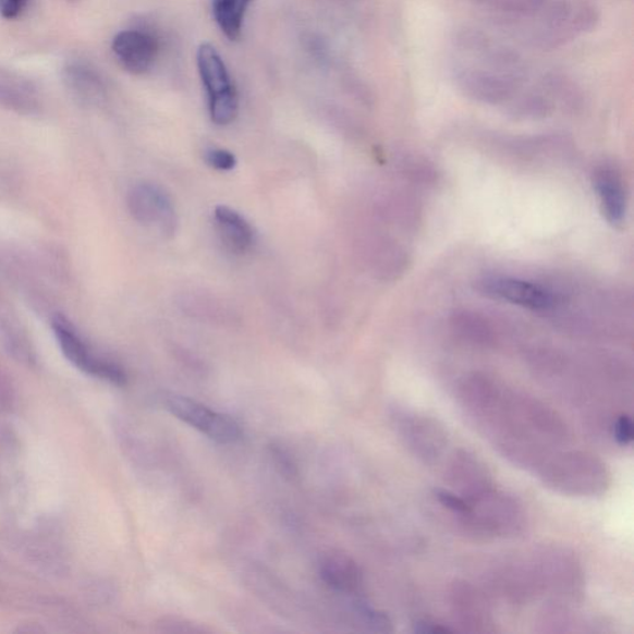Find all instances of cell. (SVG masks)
<instances>
[{
	"label": "cell",
	"instance_id": "277c9868",
	"mask_svg": "<svg viewBox=\"0 0 634 634\" xmlns=\"http://www.w3.org/2000/svg\"><path fill=\"white\" fill-rule=\"evenodd\" d=\"M461 520L468 528L493 537H513L525 527L522 505L495 488L471 501L468 513Z\"/></svg>",
	"mask_w": 634,
	"mask_h": 634
},
{
	"label": "cell",
	"instance_id": "6da1fadb",
	"mask_svg": "<svg viewBox=\"0 0 634 634\" xmlns=\"http://www.w3.org/2000/svg\"><path fill=\"white\" fill-rule=\"evenodd\" d=\"M538 473L551 490L574 497L601 496L611 485L606 464L582 451L554 452L538 467Z\"/></svg>",
	"mask_w": 634,
	"mask_h": 634
},
{
	"label": "cell",
	"instance_id": "ac0fdd59",
	"mask_svg": "<svg viewBox=\"0 0 634 634\" xmlns=\"http://www.w3.org/2000/svg\"><path fill=\"white\" fill-rule=\"evenodd\" d=\"M355 612L359 622L368 631L377 633H391L393 632V623L388 615L379 610L374 609L368 603L364 601L356 602Z\"/></svg>",
	"mask_w": 634,
	"mask_h": 634
},
{
	"label": "cell",
	"instance_id": "8992f818",
	"mask_svg": "<svg viewBox=\"0 0 634 634\" xmlns=\"http://www.w3.org/2000/svg\"><path fill=\"white\" fill-rule=\"evenodd\" d=\"M476 289L495 301L510 303L533 312H551L559 304V296L552 290L520 278L486 276L477 280Z\"/></svg>",
	"mask_w": 634,
	"mask_h": 634
},
{
	"label": "cell",
	"instance_id": "3957f363",
	"mask_svg": "<svg viewBox=\"0 0 634 634\" xmlns=\"http://www.w3.org/2000/svg\"><path fill=\"white\" fill-rule=\"evenodd\" d=\"M197 68L208 98L211 120L231 124L239 114V95L228 68L214 45L205 42L197 50Z\"/></svg>",
	"mask_w": 634,
	"mask_h": 634
},
{
	"label": "cell",
	"instance_id": "9c48e42d",
	"mask_svg": "<svg viewBox=\"0 0 634 634\" xmlns=\"http://www.w3.org/2000/svg\"><path fill=\"white\" fill-rule=\"evenodd\" d=\"M129 207L135 220L151 225L161 234L173 235L178 219L170 196L156 184L135 185L129 195Z\"/></svg>",
	"mask_w": 634,
	"mask_h": 634
},
{
	"label": "cell",
	"instance_id": "d6986e66",
	"mask_svg": "<svg viewBox=\"0 0 634 634\" xmlns=\"http://www.w3.org/2000/svg\"><path fill=\"white\" fill-rule=\"evenodd\" d=\"M612 434L619 446L627 447L633 441V422L630 415L621 414L612 425Z\"/></svg>",
	"mask_w": 634,
	"mask_h": 634
},
{
	"label": "cell",
	"instance_id": "7c38bea8",
	"mask_svg": "<svg viewBox=\"0 0 634 634\" xmlns=\"http://www.w3.org/2000/svg\"><path fill=\"white\" fill-rule=\"evenodd\" d=\"M112 49L126 71L142 75L153 68L159 47L156 38L148 33L125 31L115 36Z\"/></svg>",
	"mask_w": 634,
	"mask_h": 634
},
{
	"label": "cell",
	"instance_id": "603a6c76",
	"mask_svg": "<svg viewBox=\"0 0 634 634\" xmlns=\"http://www.w3.org/2000/svg\"><path fill=\"white\" fill-rule=\"evenodd\" d=\"M414 632L423 633V634L424 633H452V632H455V630H452V629L446 626V624H442V623L437 622V621L422 620V621L415 622Z\"/></svg>",
	"mask_w": 634,
	"mask_h": 634
},
{
	"label": "cell",
	"instance_id": "52a82bcc",
	"mask_svg": "<svg viewBox=\"0 0 634 634\" xmlns=\"http://www.w3.org/2000/svg\"><path fill=\"white\" fill-rule=\"evenodd\" d=\"M52 329L63 355L80 369L88 375L110 380L114 385H124L126 376L124 370L111 361L98 357L80 337L75 326L65 316L57 315L52 319Z\"/></svg>",
	"mask_w": 634,
	"mask_h": 634
},
{
	"label": "cell",
	"instance_id": "7402d4cb",
	"mask_svg": "<svg viewBox=\"0 0 634 634\" xmlns=\"http://www.w3.org/2000/svg\"><path fill=\"white\" fill-rule=\"evenodd\" d=\"M271 454L277 461V465L282 468V473L288 476H295L296 475V466L292 459L285 454V451L282 449L273 448L271 449Z\"/></svg>",
	"mask_w": 634,
	"mask_h": 634
},
{
	"label": "cell",
	"instance_id": "7a4b0ae2",
	"mask_svg": "<svg viewBox=\"0 0 634 634\" xmlns=\"http://www.w3.org/2000/svg\"><path fill=\"white\" fill-rule=\"evenodd\" d=\"M538 594L578 601L584 594V573L573 554L561 548H542L528 560Z\"/></svg>",
	"mask_w": 634,
	"mask_h": 634
},
{
	"label": "cell",
	"instance_id": "30bf717a",
	"mask_svg": "<svg viewBox=\"0 0 634 634\" xmlns=\"http://www.w3.org/2000/svg\"><path fill=\"white\" fill-rule=\"evenodd\" d=\"M447 476L454 492L468 502L493 488L490 471L481 460L466 450L455 452L450 460Z\"/></svg>",
	"mask_w": 634,
	"mask_h": 634
},
{
	"label": "cell",
	"instance_id": "8fae6325",
	"mask_svg": "<svg viewBox=\"0 0 634 634\" xmlns=\"http://www.w3.org/2000/svg\"><path fill=\"white\" fill-rule=\"evenodd\" d=\"M450 602L455 619L467 632L495 631L490 603L477 587L468 583H456L451 588Z\"/></svg>",
	"mask_w": 634,
	"mask_h": 634
},
{
	"label": "cell",
	"instance_id": "5bb4252c",
	"mask_svg": "<svg viewBox=\"0 0 634 634\" xmlns=\"http://www.w3.org/2000/svg\"><path fill=\"white\" fill-rule=\"evenodd\" d=\"M320 575L333 590L356 595L364 587V573L351 557L341 551L325 556L320 564Z\"/></svg>",
	"mask_w": 634,
	"mask_h": 634
},
{
	"label": "cell",
	"instance_id": "2e32d148",
	"mask_svg": "<svg viewBox=\"0 0 634 634\" xmlns=\"http://www.w3.org/2000/svg\"><path fill=\"white\" fill-rule=\"evenodd\" d=\"M452 332L473 345L488 346L495 342L493 326L481 314L475 312H458L451 317Z\"/></svg>",
	"mask_w": 634,
	"mask_h": 634
},
{
	"label": "cell",
	"instance_id": "cb8c5ba5",
	"mask_svg": "<svg viewBox=\"0 0 634 634\" xmlns=\"http://www.w3.org/2000/svg\"><path fill=\"white\" fill-rule=\"evenodd\" d=\"M498 388H500V387H498ZM497 391H498V389H497ZM496 393H497V392H496ZM495 395H496V394H495ZM493 398H495V397H493ZM491 402H492V401H491ZM491 402H490V403H491ZM487 406H488V405H487ZM487 406H486V407H487ZM486 407H485V410H486ZM485 410H484V411H485ZM484 411H483V412H484ZM483 412H481V413H483ZM481 413H479V414H481ZM479 414H478V415H479ZM478 415H477V416H478ZM477 416H476V418H477ZM476 418H475V419H476Z\"/></svg>",
	"mask_w": 634,
	"mask_h": 634
},
{
	"label": "cell",
	"instance_id": "e0dca14e",
	"mask_svg": "<svg viewBox=\"0 0 634 634\" xmlns=\"http://www.w3.org/2000/svg\"><path fill=\"white\" fill-rule=\"evenodd\" d=\"M253 0H212V13L217 25L231 41L242 35L244 16Z\"/></svg>",
	"mask_w": 634,
	"mask_h": 634
},
{
	"label": "cell",
	"instance_id": "44dd1931",
	"mask_svg": "<svg viewBox=\"0 0 634 634\" xmlns=\"http://www.w3.org/2000/svg\"><path fill=\"white\" fill-rule=\"evenodd\" d=\"M28 0H0V13L5 20H14L22 14Z\"/></svg>",
	"mask_w": 634,
	"mask_h": 634
},
{
	"label": "cell",
	"instance_id": "5b68a950",
	"mask_svg": "<svg viewBox=\"0 0 634 634\" xmlns=\"http://www.w3.org/2000/svg\"><path fill=\"white\" fill-rule=\"evenodd\" d=\"M393 418L405 447L414 456L425 464H434L443 455L449 443L448 432L437 419L403 410Z\"/></svg>",
	"mask_w": 634,
	"mask_h": 634
},
{
	"label": "cell",
	"instance_id": "4fadbf2b",
	"mask_svg": "<svg viewBox=\"0 0 634 634\" xmlns=\"http://www.w3.org/2000/svg\"><path fill=\"white\" fill-rule=\"evenodd\" d=\"M593 183L606 221L621 225L626 221L627 194L620 171L611 166H601L595 170Z\"/></svg>",
	"mask_w": 634,
	"mask_h": 634
},
{
	"label": "cell",
	"instance_id": "ffe728a7",
	"mask_svg": "<svg viewBox=\"0 0 634 634\" xmlns=\"http://www.w3.org/2000/svg\"><path fill=\"white\" fill-rule=\"evenodd\" d=\"M208 166L216 170L229 171L237 164L233 154L225 149H211L206 153Z\"/></svg>",
	"mask_w": 634,
	"mask_h": 634
},
{
	"label": "cell",
	"instance_id": "9a60e30c",
	"mask_svg": "<svg viewBox=\"0 0 634 634\" xmlns=\"http://www.w3.org/2000/svg\"><path fill=\"white\" fill-rule=\"evenodd\" d=\"M214 219L216 231L225 248L235 255H243L251 249L255 242V231L242 215L231 207L217 206Z\"/></svg>",
	"mask_w": 634,
	"mask_h": 634
},
{
	"label": "cell",
	"instance_id": "ba28073f",
	"mask_svg": "<svg viewBox=\"0 0 634 634\" xmlns=\"http://www.w3.org/2000/svg\"><path fill=\"white\" fill-rule=\"evenodd\" d=\"M167 410L190 427L202 431L208 438L222 443H232L242 438V430L237 423L207 406L188 400L185 397H169L166 401Z\"/></svg>",
	"mask_w": 634,
	"mask_h": 634
}]
</instances>
